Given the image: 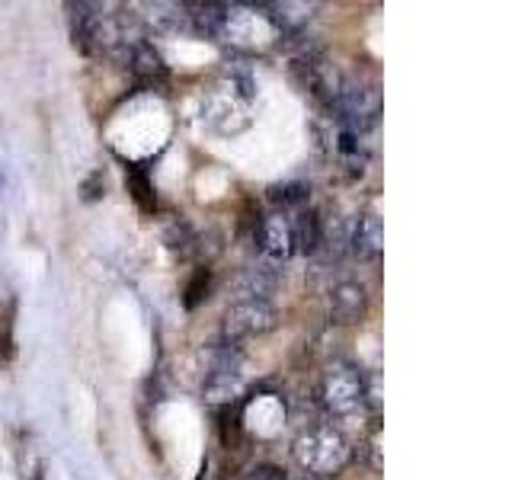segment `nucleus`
Here are the masks:
<instances>
[{
    "label": "nucleus",
    "mask_w": 512,
    "mask_h": 480,
    "mask_svg": "<svg viewBox=\"0 0 512 480\" xmlns=\"http://www.w3.org/2000/svg\"><path fill=\"white\" fill-rule=\"evenodd\" d=\"M125 186H128V192H132V199H135V205L141 208V212H144V215H151L154 208H157V196H154V186H151V180H148V173L138 170V167H128V173H125Z\"/></svg>",
    "instance_id": "7"
},
{
    "label": "nucleus",
    "mask_w": 512,
    "mask_h": 480,
    "mask_svg": "<svg viewBox=\"0 0 512 480\" xmlns=\"http://www.w3.org/2000/svg\"><path fill=\"white\" fill-rule=\"evenodd\" d=\"M13 304L7 308V314L0 317V362H10L13 359Z\"/></svg>",
    "instance_id": "11"
},
{
    "label": "nucleus",
    "mask_w": 512,
    "mask_h": 480,
    "mask_svg": "<svg viewBox=\"0 0 512 480\" xmlns=\"http://www.w3.org/2000/svg\"><path fill=\"white\" fill-rule=\"evenodd\" d=\"M320 218L314 215V212H308V215H301V221H298V228H295V244L301 247V250H317V244H320Z\"/></svg>",
    "instance_id": "8"
},
{
    "label": "nucleus",
    "mask_w": 512,
    "mask_h": 480,
    "mask_svg": "<svg viewBox=\"0 0 512 480\" xmlns=\"http://www.w3.org/2000/svg\"><path fill=\"white\" fill-rule=\"evenodd\" d=\"M272 199H276L279 205H301V202H304V189H301V186L272 189Z\"/></svg>",
    "instance_id": "13"
},
{
    "label": "nucleus",
    "mask_w": 512,
    "mask_h": 480,
    "mask_svg": "<svg viewBox=\"0 0 512 480\" xmlns=\"http://www.w3.org/2000/svg\"><path fill=\"white\" fill-rule=\"evenodd\" d=\"M208 282H212V272L208 269H196V276L189 279V285H186V298H183V304L192 311V308H199V304L205 301V295H208Z\"/></svg>",
    "instance_id": "9"
},
{
    "label": "nucleus",
    "mask_w": 512,
    "mask_h": 480,
    "mask_svg": "<svg viewBox=\"0 0 512 480\" xmlns=\"http://www.w3.org/2000/svg\"><path fill=\"white\" fill-rule=\"evenodd\" d=\"M221 442L228 448H234L240 442V416L231 407L221 410Z\"/></svg>",
    "instance_id": "12"
},
{
    "label": "nucleus",
    "mask_w": 512,
    "mask_h": 480,
    "mask_svg": "<svg viewBox=\"0 0 512 480\" xmlns=\"http://www.w3.org/2000/svg\"><path fill=\"white\" fill-rule=\"evenodd\" d=\"M295 461L301 464L308 474H320V477H330L336 471L346 468L349 461V445L336 429L330 426H314L308 432H301L295 439Z\"/></svg>",
    "instance_id": "1"
},
{
    "label": "nucleus",
    "mask_w": 512,
    "mask_h": 480,
    "mask_svg": "<svg viewBox=\"0 0 512 480\" xmlns=\"http://www.w3.org/2000/svg\"><path fill=\"white\" fill-rule=\"evenodd\" d=\"M29 480H45V471L42 468H36V471H32V477Z\"/></svg>",
    "instance_id": "14"
},
{
    "label": "nucleus",
    "mask_w": 512,
    "mask_h": 480,
    "mask_svg": "<svg viewBox=\"0 0 512 480\" xmlns=\"http://www.w3.org/2000/svg\"><path fill=\"white\" fill-rule=\"evenodd\" d=\"M381 244H384L381 218L375 212H368L365 218H359L356 237H352V250H356L362 260H378V256H381Z\"/></svg>",
    "instance_id": "6"
},
{
    "label": "nucleus",
    "mask_w": 512,
    "mask_h": 480,
    "mask_svg": "<svg viewBox=\"0 0 512 480\" xmlns=\"http://www.w3.org/2000/svg\"><path fill=\"white\" fill-rule=\"evenodd\" d=\"M256 240H260V247L269 253V256H285L292 253V244H295V228H288V221L282 215H272L266 221L256 224Z\"/></svg>",
    "instance_id": "5"
},
{
    "label": "nucleus",
    "mask_w": 512,
    "mask_h": 480,
    "mask_svg": "<svg viewBox=\"0 0 512 480\" xmlns=\"http://www.w3.org/2000/svg\"><path fill=\"white\" fill-rule=\"evenodd\" d=\"M132 68H135V74H138V77H144V80L164 77V64H160L157 52H151V48H138Z\"/></svg>",
    "instance_id": "10"
},
{
    "label": "nucleus",
    "mask_w": 512,
    "mask_h": 480,
    "mask_svg": "<svg viewBox=\"0 0 512 480\" xmlns=\"http://www.w3.org/2000/svg\"><path fill=\"white\" fill-rule=\"evenodd\" d=\"M272 327V308L263 301H240L234 308L224 314V333L231 336V340H240V336H253V333H263Z\"/></svg>",
    "instance_id": "3"
},
{
    "label": "nucleus",
    "mask_w": 512,
    "mask_h": 480,
    "mask_svg": "<svg viewBox=\"0 0 512 480\" xmlns=\"http://www.w3.org/2000/svg\"><path fill=\"white\" fill-rule=\"evenodd\" d=\"M330 314L336 324H356L365 314V288L359 282H343L330 295Z\"/></svg>",
    "instance_id": "4"
},
{
    "label": "nucleus",
    "mask_w": 512,
    "mask_h": 480,
    "mask_svg": "<svg viewBox=\"0 0 512 480\" xmlns=\"http://www.w3.org/2000/svg\"><path fill=\"white\" fill-rule=\"evenodd\" d=\"M324 404L330 413L336 416H349L362 407V378L352 372V368H333V372L324 378Z\"/></svg>",
    "instance_id": "2"
}]
</instances>
